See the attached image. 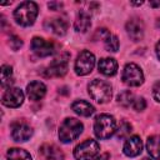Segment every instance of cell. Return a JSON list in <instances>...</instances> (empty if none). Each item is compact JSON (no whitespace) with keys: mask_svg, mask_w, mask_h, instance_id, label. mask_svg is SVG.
<instances>
[{"mask_svg":"<svg viewBox=\"0 0 160 160\" xmlns=\"http://www.w3.org/2000/svg\"><path fill=\"white\" fill-rule=\"evenodd\" d=\"M38 12V5L34 1H24L14 11V18L18 24L22 26H30L35 22Z\"/></svg>","mask_w":160,"mask_h":160,"instance_id":"cell-1","label":"cell"},{"mask_svg":"<svg viewBox=\"0 0 160 160\" xmlns=\"http://www.w3.org/2000/svg\"><path fill=\"white\" fill-rule=\"evenodd\" d=\"M116 131V121L114 116L109 114H100L96 116L94 122V132L98 139L105 140L112 136V134Z\"/></svg>","mask_w":160,"mask_h":160,"instance_id":"cell-2","label":"cell"},{"mask_svg":"<svg viewBox=\"0 0 160 160\" xmlns=\"http://www.w3.org/2000/svg\"><path fill=\"white\" fill-rule=\"evenodd\" d=\"M82 128L84 126L80 120L75 118H68L59 128V139L65 144L71 142L82 132Z\"/></svg>","mask_w":160,"mask_h":160,"instance_id":"cell-3","label":"cell"},{"mask_svg":"<svg viewBox=\"0 0 160 160\" xmlns=\"http://www.w3.org/2000/svg\"><path fill=\"white\" fill-rule=\"evenodd\" d=\"M90 96L99 104H105L111 99V85L105 80L95 79L89 84Z\"/></svg>","mask_w":160,"mask_h":160,"instance_id":"cell-4","label":"cell"},{"mask_svg":"<svg viewBox=\"0 0 160 160\" xmlns=\"http://www.w3.org/2000/svg\"><path fill=\"white\" fill-rule=\"evenodd\" d=\"M99 151V144L92 139H88L74 149V156L76 160H92L98 156Z\"/></svg>","mask_w":160,"mask_h":160,"instance_id":"cell-5","label":"cell"},{"mask_svg":"<svg viewBox=\"0 0 160 160\" xmlns=\"http://www.w3.org/2000/svg\"><path fill=\"white\" fill-rule=\"evenodd\" d=\"M94 66H95V56L92 52L84 50L78 55L75 60V72L78 75L84 76V75L90 74Z\"/></svg>","mask_w":160,"mask_h":160,"instance_id":"cell-6","label":"cell"},{"mask_svg":"<svg viewBox=\"0 0 160 160\" xmlns=\"http://www.w3.org/2000/svg\"><path fill=\"white\" fill-rule=\"evenodd\" d=\"M121 78L122 81L129 86H139L144 82V74L141 69L134 62H129L125 65Z\"/></svg>","mask_w":160,"mask_h":160,"instance_id":"cell-7","label":"cell"},{"mask_svg":"<svg viewBox=\"0 0 160 160\" xmlns=\"http://www.w3.org/2000/svg\"><path fill=\"white\" fill-rule=\"evenodd\" d=\"M68 59H69V54H64L62 56L54 59L52 62L48 66V69L44 71V76L46 78L64 76L68 71Z\"/></svg>","mask_w":160,"mask_h":160,"instance_id":"cell-8","label":"cell"},{"mask_svg":"<svg viewBox=\"0 0 160 160\" xmlns=\"http://www.w3.org/2000/svg\"><path fill=\"white\" fill-rule=\"evenodd\" d=\"M24 101V92L19 88H9L2 95V104L8 108H18Z\"/></svg>","mask_w":160,"mask_h":160,"instance_id":"cell-9","label":"cell"},{"mask_svg":"<svg viewBox=\"0 0 160 160\" xmlns=\"http://www.w3.org/2000/svg\"><path fill=\"white\" fill-rule=\"evenodd\" d=\"M31 50L40 58H45L49 56L54 52V45L50 41L44 40L42 38H34L31 40Z\"/></svg>","mask_w":160,"mask_h":160,"instance_id":"cell-10","label":"cell"},{"mask_svg":"<svg viewBox=\"0 0 160 160\" xmlns=\"http://www.w3.org/2000/svg\"><path fill=\"white\" fill-rule=\"evenodd\" d=\"M126 32L130 36L131 40L134 41H139L142 39L144 36V22L138 19V18H132L126 22Z\"/></svg>","mask_w":160,"mask_h":160,"instance_id":"cell-11","label":"cell"},{"mask_svg":"<svg viewBox=\"0 0 160 160\" xmlns=\"http://www.w3.org/2000/svg\"><path fill=\"white\" fill-rule=\"evenodd\" d=\"M32 129L25 122H15L11 126V136L15 141H26L31 138Z\"/></svg>","mask_w":160,"mask_h":160,"instance_id":"cell-12","label":"cell"},{"mask_svg":"<svg viewBox=\"0 0 160 160\" xmlns=\"http://www.w3.org/2000/svg\"><path fill=\"white\" fill-rule=\"evenodd\" d=\"M142 150V141L138 135L129 138L124 144V154L126 156L134 158L138 156Z\"/></svg>","mask_w":160,"mask_h":160,"instance_id":"cell-13","label":"cell"},{"mask_svg":"<svg viewBox=\"0 0 160 160\" xmlns=\"http://www.w3.org/2000/svg\"><path fill=\"white\" fill-rule=\"evenodd\" d=\"M40 155L44 160H64L62 151L54 144H44L40 148Z\"/></svg>","mask_w":160,"mask_h":160,"instance_id":"cell-14","label":"cell"},{"mask_svg":"<svg viewBox=\"0 0 160 160\" xmlns=\"http://www.w3.org/2000/svg\"><path fill=\"white\" fill-rule=\"evenodd\" d=\"M26 92L30 100H40L45 96L46 94V86L44 82L41 81H32L28 85L26 88Z\"/></svg>","mask_w":160,"mask_h":160,"instance_id":"cell-15","label":"cell"},{"mask_svg":"<svg viewBox=\"0 0 160 160\" xmlns=\"http://www.w3.org/2000/svg\"><path fill=\"white\" fill-rule=\"evenodd\" d=\"M98 69L101 74L106 76H112L118 71V62L111 58H102L99 60Z\"/></svg>","mask_w":160,"mask_h":160,"instance_id":"cell-16","label":"cell"},{"mask_svg":"<svg viewBox=\"0 0 160 160\" xmlns=\"http://www.w3.org/2000/svg\"><path fill=\"white\" fill-rule=\"evenodd\" d=\"M90 25H91L90 14L86 12L85 10L79 11V14H78V16H76V19H75V21H74V28H75V30L79 31V32H85V31L89 30Z\"/></svg>","mask_w":160,"mask_h":160,"instance_id":"cell-17","label":"cell"},{"mask_svg":"<svg viewBox=\"0 0 160 160\" xmlns=\"http://www.w3.org/2000/svg\"><path fill=\"white\" fill-rule=\"evenodd\" d=\"M71 109L78 114V115H80V116H90V115H92L94 112H95V108L90 104V102H88V101H85V100H76V101H74L72 102V105H71Z\"/></svg>","mask_w":160,"mask_h":160,"instance_id":"cell-18","label":"cell"},{"mask_svg":"<svg viewBox=\"0 0 160 160\" xmlns=\"http://www.w3.org/2000/svg\"><path fill=\"white\" fill-rule=\"evenodd\" d=\"M146 150L149 155L156 160H160V136L151 135L146 140Z\"/></svg>","mask_w":160,"mask_h":160,"instance_id":"cell-19","label":"cell"},{"mask_svg":"<svg viewBox=\"0 0 160 160\" xmlns=\"http://www.w3.org/2000/svg\"><path fill=\"white\" fill-rule=\"evenodd\" d=\"M46 28L56 35H64L68 30V22L62 19H51L46 22Z\"/></svg>","mask_w":160,"mask_h":160,"instance_id":"cell-20","label":"cell"},{"mask_svg":"<svg viewBox=\"0 0 160 160\" xmlns=\"http://www.w3.org/2000/svg\"><path fill=\"white\" fill-rule=\"evenodd\" d=\"M6 158H8V160H31L30 154L26 150L19 149V148L9 149Z\"/></svg>","mask_w":160,"mask_h":160,"instance_id":"cell-21","label":"cell"},{"mask_svg":"<svg viewBox=\"0 0 160 160\" xmlns=\"http://www.w3.org/2000/svg\"><path fill=\"white\" fill-rule=\"evenodd\" d=\"M12 84V69L9 65L1 66V86L6 88Z\"/></svg>","mask_w":160,"mask_h":160,"instance_id":"cell-22","label":"cell"},{"mask_svg":"<svg viewBox=\"0 0 160 160\" xmlns=\"http://www.w3.org/2000/svg\"><path fill=\"white\" fill-rule=\"evenodd\" d=\"M134 100H135V99H134V94H132L130 90H125V91H122V92H120V94L118 95V102H119L120 105L125 106V108L132 105Z\"/></svg>","mask_w":160,"mask_h":160,"instance_id":"cell-23","label":"cell"},{"mask_svg":"<svg viewBox=\"0 0 160 160\" xmlns=\"http://www.w3.org/2000/svg\"><path fill=\"white\" fill-rule=\"evenodd\" d=\"M104 44H105V49L108 51H118L119 49V40H118V36L112 35V34H109L108 38L104 40Z\"/></svg>","mask_w":160,"mask_h":160,"instance_id":"cell-24","label":"cell"},{"mask_svg":"<svg viewBox=\"0 0 160 160\" xmlns=\"http://www.w3.org/2000/svg\"><path fill=\"white\" fill-rule=\"evenodd\" d=\"M130 132H131V125L126 121H122L120 124L119 129H118V138L119 139H125L130 135Z\"/></svg>","mask_w":160,"mask_h":160,"instance_id":"cell-25","label":"cell"},{"mask_svg":"<svg viewBox=\"0 0 160 160\" xmlns=\"http://www.w3.org/2000/svg\"><path fill=\"white\" fill-rule=\"evenodd\" d=\"M9 46L12 49V50H19L21 46H22V40L20 38H18L16 35H12L10 36L9 39Z\"/></svg>","mask_w":160,"mask_h":160,"instance_id":"cell-26","label":"cell"},{"mask_svg":"<svg viewBox=\"0 0 160 160\" xmlns=\"http://www.w3.org/2000/svg\"><path fill=\"white\" fill-rule=\"evenodd\" d=\"M132 108H134V110H136V111H142V110H145V108H146V101H145V99H144V98H138V99H135L134 102H132Z\"/></svg>","mask_w":160,"mask_h":160,"instance_id":"cell-27","label":"cell"},{"mask_svg":"<svg viewBox=\"0 0 160 160\" xmlns=\"http://www.w3.org/2000/svg\"><path fill=\"white\" fill-rule=\"evenodd\" d=\"M152 96L156 101H160V81H158L152 88Z\"/></svg>","mask_w":160,"mask_h":160,"instance_id":"cell-28","label":"cell"},{"mask_svg":"<svg viewBox=\"0 0 160 160\" xmlns=\"http://www.w3.org/2000/svg\"><path fill=\"white\" fill-rule=\"evenodd\" d=\"M92 160H109V155L108 154H104V155H100V156H96L95 159Z\"/></svg>","mask_w":160,"mask_h":160,"instance_id":"cell-29","label":"cell"},{"mask_svg":"<svg viewBox=\"0 0 160 160\" xmlns=\"http://www.w3.org/2000/svg\"><path fill=\"white\" fill-rule=\"evenodd\" d=\"M155 50H156V55H158V58L160 59V40L158 41V44H156V48H155Z\"/></svg>","mask_w":160,"mask_h":160,"instance_id":"cell-30","label":"cell"},{"mask_svg":"<svg viewBox=\"0 0 160 160\" xmlns=\"http://www.w3.org/2000/svg\"><path fill=\"white\" fill-rule=\"evenodd\" d=\"M150 5H151V6H159V5H160V2H152V1H151V2H150Z\"/></svg>","mask_w":160,"mask_h":160,"instance_id":"cell-31","label":"cell"},{"mask_svg":"<svg viewBox=\"0 0 160 160\" xmlns=\"http://www.w3.org/2000/svg\"><path fill=\"white\" fill-rule=\"evenodd\" d=\"M131 5H142V1H139V2H131Z\"/></svg>","mask_w":160,"mask_h":160,"instance_id":"cell-32","label":"cell"},{"mask_svg":"<svg viewBox=\"0 0 160 160\" xmlns=\"http://www.w3.org/2000/svg\"><path fill=\"white\" fill-rule=\"evenodd\" d=\"M142 160H150V159H148V158H144V159H142Z\"/></svg>","mask_w":160,"mask_h":160,"instance_id":"cell-33","label":"cell"}]
</instances>
